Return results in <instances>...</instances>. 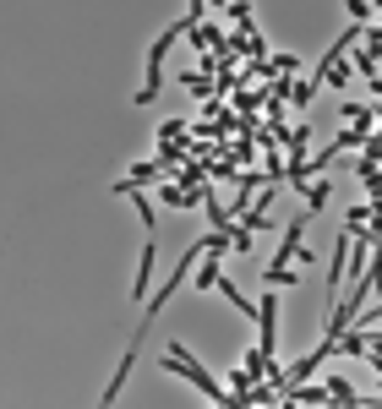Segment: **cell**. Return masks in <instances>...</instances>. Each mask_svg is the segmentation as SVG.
Returning <instances> with one entry per match:
<instances>
[{
    "mask_svg": "<svg viewBox=\"0 0 382 409\" xmlns=\"http://www.w3.org/2000/svg\"><path fill=\"white\" fill-rule=\"evenodd\" d=\"M164 371H175V377H186V382H197V388L213 398V404H241L235 393H224V388L208 377V365H197L191 355H186V344H164Z\"/></svg>",
    "mask_w": 382,
    "mask_h": 409,
    "instance_id": "1",
    "label": "cell"
},
{
    "mask_svg": "<svg viewBox=\"0 0 382 409\" xmlns=\"http://www.w3.org/2000/svg\"><path fill=\"white\" fill-rule=\"evenodd\" d=\"M191 28H197V22H191V16H181L175 28H164V33H159V44L148 49V88H137V104H153V99H159V88H164V76H159V71H164V49L175 44L181 33H191Z\"/></svg>",
    "mask_w": 382,
    "mask_h": 409,
    "instance_id": "2",
    "label": "cell"
},
{
    "mask_svg": "<svg viewBox=\"0 0 382 409\" xmlns=\"http://www.w3.org/2000/svg\"><path fill=\"white\" fill-rule=\"evenodd\" d=\"M153 262H159V251H153V241L142 246V268H137V301H148V278H153Z\"/></svg>",
    "mask_w": 382,
    "mask_h": 409,
    "instance_id": "3",
    "label": "cell"
},
{
    "mask_svg": "<svg viewBox=\"0 0 382 409\" xmlns=\"http://www.w3.org/2000/svg\"><path fill=\"white\" fill-rule=\"evenodd\" d=\"M301 224H306V218H295V224H290V235H284V246H278V262H290L295 251H301Z\"/></svg>",
    "mask_w": 382,
    "mask_h": 409,
    "instance_id": "4",
    "label": "cell"
},
{
    "mask_svg": "<svg viewBox=\"0 0 382 409\" xmlns=\"http://www.w3.org/2000/svg\"><path fill=\"white\" fill-rule=\"evenodd\" d=\"M328 398H333V404H361V393H355V388H350V382H328Z\"/></svg>",
    "mask_w": 382,
    "mask_h": 409,
    "instance_id": "5",
    "label": "cell"
},
{
    "mask_svg": "<svg viewBox=\"0 0 382 409\" xmlns=\"http://www.w3.org/2000/svg\"><path fill=\"white\" fill-rule=\"evenodd\" d=\"M306 202L322 208V202H328V181H306Z\"/></svg>",
    "mask_w": 382,
    "mask_h": 409,
    "instance_id": "6",
    "label": "cell"
},
{
    "mask_svg": "<svg viewBox=\"0 0 382 409\" xmlns=\"http://www.w3.org/2000/svg\"><path fill=\"white\" fill-rule=\"evenodd\" d=\"M344 115H350V126H361V131H371V109H366V104H350Z\"/></svg>",
    "mask_w": 382,
    "mask_h": 409,
    "instance_id": "7",
    "label": "cell"
},
{
    "mask_svg": "<svg viewBox=\"0 0 382 409\" xmlns=\"http://www.w3.org/2000/svg\"><path fill=\"white\" fill-rule=\"evenodd\" d=\"M218 278H224V273H218V268H213V262H208V268H202V273H197V284H202V289H218Z\"/></svg>",
    "mask_w": 382,
    "mask_h": 409,
    "instance_id": "8",
    "label": "cell"
},
{
    "mask_svg": "<svg viewBox=\"0 0 382 409\" xmlns=\"http://www.w3.org/2000/svg\"><path fill=\"white\" fill-rule=\"evenodd\" d=\"M371 16V0H350V22H366Z\"/></svg>",
    "mask_w": 382,
    "mask_h": 409,
    "instance_id": "9",
    "label": "cell"
},
{
    "mask_svg": "<svg viewBox=\"0 0 382 409\" xmlns=\"http://www.w3.org/2000/svg\"><path fill=\"white\" fill-rule=\"evenodd\" d=\"M366 55H371V61L382 55V28H371V33H366Z\"/></svg>",
    "mask_w": 382,
    "mask_h": 409,
    "instance_id": "10",
    "label": "cell"
},
{
    "mask_svg": "<svg viewBox=\"0 0 382 409\" xmlns=\"http://www.w3.org/2000/svg\"><path fill=\"white\" fill-rule=\"evenodd\" d=\"M377 382H382V365H377Z\"/></svg>",
    "mask_w": 382,
    "mask_h": 409,
    "instance_id": "11",
    "label": "cell"
}]
</instances>
